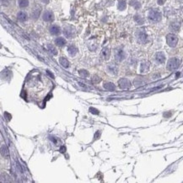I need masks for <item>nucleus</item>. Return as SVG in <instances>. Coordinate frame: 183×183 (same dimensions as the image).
<instances>
[{"instance_id":"f257e3e1","label":"nucleus","mask_w":183,"mask_h":183,"mask_svg":"<svg viewBox=\"0 0 183 183\" xmlns=\"http://www.w3.org/2000/svg\"><path fill=\"white\" fill-rule=\"evenodd\" d=\"M180 64H181V60L177 58V57H172L168 61L166 68H167L169 71H174V70L179 68Z\"/></svg>"},{"instance_id":"f03ea898","label":"nucleus","mask_w":183,"mask_h":183,"mask_svg":"<svg viewBox=\"0 0 183 183\" xmlns=\"http://www.w3.org/2000/svg\"><path fill=\"white\" fill-rule=\"evenodd\" d=\"M161 14L160 12H159L156 9H152L149 12V14H148V18L151 22H155V23H157L161 20Z\"/></svg>"},{"instance_id":"7ed1b4c3","label":"nucleus","mask_w":183,"mask_h":183,"mask_svg":"<svg viewBox=\"0 0 183 183\" xmlns=\"http://www.w3.org/2000/svg\"><path fill=\"white\" fill-rule=\"evenodd\" d=\"M166 42L171 47H175L178 42V38L175 34H168L166 36Z\"/></svg>"},{"instance_id":"20e7f679","label":"nucleus","mask_w":183,"mask_h":183,"mask_svg":"<svg viewBox=\"0 0 183 183\" xmlns=\"http://www.w3.org/2000/svg\"><path fill=\"white\" fill-rule=\"evenodd\" d=\"M63 33L65 35V36L68 39H71V38H74L75 36V30L74 28L72 26H65L63 28Z\"/></svg>"},{"instance_id":"39448f33","label":"nucleus","mask_w":183,"mask_h":183,"mask_svg":"<svg viewBox=\"0 0 183 183\" xmlns=\"http://www.w3.org/2000/svg\"><path fill=\"white\" fill-rule=\"evenodd\" d=\"M118 85L119 87L123 89H127L131 87V82L127 79H121L118 80Z\"/></svg>"},{"instance_id":"423d86ee","label":"nucleus","mask_w":183,"mask_h":183,"mask_svg":"<svg viewBox=\"0 0 183 183\" xmlns=\"http://www.w3.org/2000/svg\"><path fill=\"white\" fill-rule=\"evenodd\" d=\"M125 58V52L123 49H117L115 51V59L117 62H121Z\"/></svg>"},{"instance_id":"0eeeda50","label":"nucleus","mask_w":183,"mask_h":183,"mask_svg":"<svg viewBox=\"0 0 183 183\" xmlns=\"http://www.w3.org/2000/svg\"><path fill=\"white\" fill-rule=\"evenodd\" d=\"M42 19L43 20L47 21V22H50V21H52L54 20V14L52 11H49V10H47L43 13V15H42Z\"/></svg>"},{"instance_id":"6e6552de","label":"nucleus","mask_w":183,"mask_h":183,"mask_svg":"<svg viewBox=\"0 0 183 183\" xmlns=\"http://www.w3.org/2000/svg\"><path fill=\"white\" fill-rule=\"evenodd\" d=\"M137 37H138V40H139V41L141 43H145L147 41V34L143 30L138 31Z\"/></svg>"},{"instance_id":"1a4fd4ad","label":"nucleus","mask_w":183,"mask_h":183,"mask_svg":"<svg viewBox=\"0 0 183 183\" xmlns=\"http://www.w3.org/2000/svg\"><path fill=\"white\" fill-rule=\"evenodd\" d=\"M107 71L111 74H117L118 73V67L115 63H109L107 65Z\"/></svg>"},{"instance_id":"9d476101","label":"nucleus","mask_w":183,"mask_h":183,"mask_svg":"<svg viewBox=\"0 0 183 183\" xmlns=\"http://www.w3.org/2000/svg\"><path fill=\"white\" fill-rule=\"evenodd\" d=\"M155 60L158 63H164L165 61V54L161 52H159L155 54Z\"/></svg>"},{"instance_id":"9b49d317","label":"nucleus","mask_w":183,"mask_h":183,"mask_svg":"<svg viewBox=\"0 0 183 183\" xmlns=\"http://www.w3.org/2000/svg\"><path fill=\"white\" fill-rule=\"evenodd\" d=\"M101 57H102V59L104 60H107L109 58V57H110V50H109V48L104 47L103 49H102L101 52Z\"/></svg>"},{"instance_id":"f8f14e48","label":"nucleus","mask_w":183,"mask_h":183,"mask_svg":"<svg viewBox=\"0 0 183 183\" xmlns=\"http://www.w3.org/2000/svg\"><path fill=\"white\" fill-rule=\"evenodd\" d=\"M149 63L148 62H143L141 63V66H140V72L142 73H147L149 71Z\"/></svg>"},{"instance_id":"ddd939ff","label":"nucleus","mask_w":183,"mask_h":183,"mask_svg":"<svg viewBox=\"0 0 183 183\" xmlns=\"http://www.w3.org/2000/svg\"><path fill=\"white\" fill-rule=\"evenodd\" d=\"M103 87L104 89H105L106 90H109V91H113L116 89V86L113 83H111V82H106L103 85Z\"/></svg>"},{"instance_id":"4468645a","label":"nucleus","mask_w":183,"mask_h":183,"mask_svg":"<svg viewBox=\"0 0 183 183\" xmlns=\"http://www.w3.org/2000/svg\"><path fill=\"white\" fill-rule=\"evenodd\" d=\"M17 18H18V20L21 21V22H24L27 20V14H26V13L24 12V11H20L17 14Z\"/></svg>"},{"instance_id":"2eb2a0df","label":"nucleus","mask_w":183,"mask_h":183,"mask_svg":"<svg viewBox=\"0 0 183 183\" xmlns=\"http://www.w3.org/2000/svg\"><path fill=\"white\" fill-rule=\"evenodd\" d=\"M68 52L69 53L70 56H75L77 52H78V48H77L75 46H73V45H71V46H69L68 47Z\"/></svg>"},{"instance_id":"dca6fc26","label":"nucleus","mask_w":183,"mask_h":183,"mask_svg":"<svg viewBox=\"0 0 183 183\" xmlns=\"http://www.w3.org/2000/svg\"><path fill=\"white\" fill-rule=\"evenodd\" d=\"M50 33L52 35H54V36H57L60 33V28L57 26V25H52L50 27Z\"/></svg>"},{"instance_id":"f3484780","label":"nucleus","mask_w":183,"mask_h":183,"mask_svg":"<svg viewBox=\"0 0 183 183\" xmlns=\"http://www.w3.org/2000/svg\"><path fill=\"white\" fill-rule=\"evenodd\" d=\"M55 44L58 47H63L66 44V40L63 37H57L55 40Z\"/></svg>"},{"instance_id":"a211bd4d","label":"nucleus","mask_w":183,"mask_h":183,"mask_svg":"<svg viewBox=\"0 0 183 183\" xmlns=\"http://www.w3.org/2000/svg\"><path fill=\"white\" fill-rule=\"evenodd\" d=\"M59 62L61 63V65H62L63 68H68L69 67V62L68 61V59L65 58V57H60L59 59Z\"/></svg>"},{"instance_id":"6ab92c4d","label":"nucleus","mask_w":183,"mask_h":183,"mask_svg":"<svg viewBox=\"0 0 183 183\" xmlns=\"http://www.w3.org/2000/svg\"><path fill=\"white\" fill-rule=\"evenodd\" d=\"M1 154H2V156L4 157V158H9V150L7 149V147L3 145L1 148Z\"/></svg>"},{"instance_id":"aec40b11","label":"nucleus","mask_w":183,"mask_h":183,"mask_svg":"<svg viewBox=\"0 0 183 183\" xmlns=\"http://www.w3.org/2000/svg\"><path fill=\"white\" fill-rule=\"evenodd\" d=\"M47 47L48 51H49V52L52 53V55H57V49L55 48V47L53 46V45H52V44H47Z\"/></svg>"},{"instance_id":"412c9836","label":"nucleus","mask_w":183,"mask_h":183,"mask_svg":"<svg viewBox=\"0 0 183 183\" xmlns=\"http://www.w3.org/2000/svg\"><path fill=\"white\" fill-rule=\"evenodd\" d=\"M127 7V4H126V1L125 0H121L118 3V9H120V10H124Z\"/></svg>"},{"instance_id":"4be33fe9","label":"nucleus","mask_w":183,"mask_h":183,"mask_svg":"<svg viewBox=\"0 0 183 183\" xmlns=\"http://www.w3.org/2000/svg\"><path fill=\"white\" fill-rule=\"evenodd\" d=\"M29 5L28 0H19V6L20 8H26Z\"/></svg>"},{"instance_id":"5701e85b","label":"nucleus","mask_w":183,"mask_h":183,"mask_svg":"<svg viewBox=\"0 0 183 183\" xmlns=\"http://www.w3.org/2000/svg\"><path fill=\"white\" fill-rule=\"evenodd\" d=\"M171 29L172 30L178 31L180 29V24L177 23V22H173V23H171Z\"/></svg>"},{"instance_id":"b1692460","label":"nucleus","mask_w":183,"mask_h":183,"mask_svg":"<svg viewBox=\"0 0 183 183\" xmlns=\"http://www.w3.org/2000/svg\"><path fill=\"white\" fill-rule=\"evenodd\" d=\"M130 4L132 6H133L135 9H139L141 7V4H140V3L138 1V0H131V2H130Z\"/></svg>"},{"instance_id":"393cba45","label":"nucleus","mask_w":183,"mask_h":183,"mask_svg":"<svg viewBox=\"0 0 183 183\" xmlns=\"http://www.w3.org/2000/svg\"><path fill=\"white\" fill-rule=\"evenodd\" d=\"M79 75L82 77V78H85V77H88L89 76V72L87 70H85V69H81L79 71Z\"/></svg>"},{"instance_id":"a878e982","label":"nucleus","mask_w":183,"mask_h":183,"mask_svg":"<svg viewBox=\"0 0 183 183\" xmlns=\"http://www.w3.org/2000/svg\"><path fill=\"white\" fill-rule=\"evenodd\" d=\"M141 79V78H137L136 79H135V81H134V85H135V86H140V85H143V84H144V81H142V80H140Z\"/></svg>"},{"instance_id":"bb28decb","label":"nucleus","mask_w":183,"mask_h":183,"mask_svg":"<svg viewBox=\"0 0 183 183\" xmlns=\"http://www.w3.org/2000/svg\"><path fill=\"white\" fill-rule=\"evenodd\" d=\"M40 9H35V10L33 11V13H32V17H33L34 19H37L38 17H39V14H40Z\"/></svg>"},{"instance_id":"cd10ccee","label":"nucleus","mask_w":183,"mask_h":183,"mask_svg":"<svg viewBox=\"0 0 183 183\" xmlns=\"http://www.w3.org/2000/svg\"><path fill=\"white\" fill-rule=\"evenodd\" d=\"M134 20H135V21H137V23H139V24L143 23V20L140 17L139 15H136L135 17H134Z\"/></svg>"},{"instance_id":"c85d7f7f","label":"nucleus","mask_w":183,"mask_h":183,"mask_svg":"<svg viewBox=\"0 0 183 183\" xmlns=\"http://www.w3.org/2000/svg\"><path fill=\"white\" fill-rule=\"evenodd\" d=\"M89 111H90L91 113L95 114V115H98V114L100 113L97 109H95V108H94V107H90V108H89Z\"/></svg>"},{"instance_id":"c756f323","label":"nucleus","mask_w":183,"mask_h":183,"mask_svg":"<svg viewBox=\"0 0 183 183\" xmlns=\"http://www.w3.org/2000/svg\"><path fill=\"white\" fill-rule=\"evenodd\" d=\"M92 81L96 84V83H99L100 81H101V79H100V77H98L97 75H95V76L92 78Z\"/></svg>"},{"instance_id":"7c9ffc66","label":"nucleus","mask_w":183,"mask_h":183,"mask_svg":"<svg viewBox=\"0 0 183 183\" xmlns=\"http://www.w3.org/2000/svg\"><path fill=\"white\" fill-rule=\"evenodd\" d=\"M101 131H97L95 133V139H98L99 138H100V136H101Z\"/></svg>"},{"instance_id":"2f4dec72","label":"nucleus","mask_w":183,"mask_h":183,"mask_svg":"<svg viewBox=\"0 0 183 183\" xmlns=\"http://www.w3.org/2000/svg\"><path fill=\"white\" fill-rule=\"evenodd\" d=\"M166 0H157V3H158L159 5H163L165 3Z\"/></svg>"},{"instance_id":"473e14b6","label":"nucleus","mask_w":183,"mask_h":183,"mask_svg":"<svg viewBox=\"0 0 183 183\" xmlns=\"http://www.w3.org/2000/svg\"><path fill=\"white\" fill-rule=\"evenodd\" d=\"M66 151V148H65V146H62L60 148V152L61 153H64Z\"/></svg>"},{"instance_id":"72a5a7b5","label":"nucleus","mask_w":183,"mask_h":183,"mask_svg":"<svg viewBox=\"0 0 183 183\" xmlns=\"http://www.w3.org/2000/svg\"><path fill=\"white\" fill-rule=\"evenodd\" d=\"M41 2L44 3V4H48V2H49V0H41Z\"/></svg>"},{"instance_id":"f704fd0d","label":"nucleus","mask_w":183,"mask_h":183,"mask_svg":"<svg viewBox=\"0 0 183 183\" xmlns=\"http://www.w3.org/2000/svg\"><path fill=\"white\" fill-rule=\"evenodd\" d=\"M51 140H52V141H53V142H54V143H57V140H55V139H54V138H51Z\"/></svg>"}]
</instances>
